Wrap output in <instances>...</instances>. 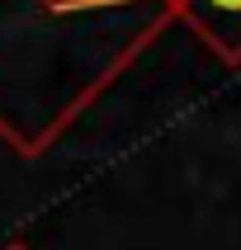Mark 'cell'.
<instances>
[{
    "instance_id": "cell-2",
    "label": "cell",
    "mask_w": 241,
    "mask_h": 250,
    "mask_svg": "<svg viewBox=\"0 0 241 250\" xmlns=\"http://www.w3.org/2000/svg\"><path fill=\"white\" fill-rule=\"evenodd\" d=\"M166 5L184 14L227 62H241V0H166Z\"/></svg>"
},
{
    "instance_id": "cell-1",
    "label": "cell",
    "mask_w": 241,
    "mask_h": 250,
    "mask_svg": "<svg viewBox=\"0 0 241 250\" xmlns=\"http://www.w3.org/2000/svg\"><path fill=\"white\" fill-rule=\"evenodd\" d=\"M170 14L166 0H0V137L43 151Z\"/></svg>"
}]
</instances>
